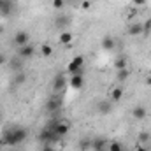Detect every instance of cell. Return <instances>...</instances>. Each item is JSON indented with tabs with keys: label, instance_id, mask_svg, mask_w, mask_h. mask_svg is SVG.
Segmentation results:
<instances>
[{
	"label": "cell",
	"instance_id": "cell-1",
	"mask_svg": "<svg viewBox=\"0 0 151 151\" xmlns=\"http://www.w3.org/2000/svg\"><path fill=\"white\" fill-rule=\"evenodd\" d=\"M27 137H28V132H27V128H23V127H14V128H9V130H4V134H2L4 146H16V144H21V142H25Z\"/></svg>",
	"mask_w": 151,
	"mask_h": 151
},
{
	"label": "cell",
	"instance_id": "cell-2",
	"mask_svg": "<svg viewBox=\"0 0 151 151\" xmlns=\"http://www.w3.org/2000/svg\"><path fill=\"white\" fill-rule=\"evenodd\" d=\"M51 128H53V132L58 135V137H65L69 132H70V125L67 123V121H63V119H58V121H53L51 125H49Z\"/></svg>",
	"mask_w": 151,
	"mask_h": 151
},
{
	"label": "cell",
	"instance_id": "cell-3",
	"mask_svg": "<svg viewBox=\"0 0 151 151\" xmlns=\"http://www.w3.org/2000/svg\"><path fill=\"white\" fill-rule=\"evenodd\" d=\"M56 139H60V137L53 132V128H51V127H46V128L39 134V141H40L42 144H53Z\"/></svg>",
	"mask_w": 151,
	"mask_h": 151
},
{
	"label": "cell",
	"instance_id": "cell-4",
	"mask_svg": "<svg viewBox=\"0 0 151 151\" xmlns=\"http://www.w3.org/2000/svg\"><path fill=\"white\" fill-rule=\"evenodd\" d=\"M83 65H84V58H83L81 55H77V56H74V58L69 62V65H67V72L72 76V74H76V72H79V70L83 69Z\"/></svg>",
	"mask_w": 151,
	"mask_h": 151
},
{
	"label": "cell",
	"instance_id": "cell-5",
	"mask_svg": "<svg viewBox=\"0 0 151 151\" xmlns=\"http://www.w3.org/2000/svg\"><path fill=\"white\" fill-rule=\"evenodd\" d=\"M34 53H35V47H34L32 44H27V46L18 47V56H19L21 60H27V58L34 56Z\"/></svg>",
	"mask_w": 151,
	"mask_h": 151
},
{
	"label": "cell",
	"instance_id": "cell-6",
	"mask_svg": "<svg viewBox=\"0 0 151 151\" xmlns=\"http://www.w3.org/2000/svg\"><path fill=\"white\" fill-rule=\"evenodd\" d=\"M28 34H27V32H25V30H18V32H16V34H14V39H12V40H14V44H16V46H18V47H21V46H27V44H28Z\"/></svg>",
	"mask_w": 151,
	"mask_h": 151
},
{
	"label": "cell",
	"instance_id": "cell-7",
	"mask_svg": "<svg viewBox=\"0 0 151 151\" xmlns=\"http://www.w3.org/2000/svg\"><path fill=\"white\" fill-rule=\"evenodd\" d=\"M65 84H67V81H65V76L62 74V72L55 76V81H53V90H55L56 93L63 91V90H65Z\"/></svg>",
	"mask_w": 151,
	"mask_h": 151
},
{
	"label": "cell",
	"instance_id": "cell-8",
	"mask_svg": "<svg viewBox=\"0 0 151 151\" xmlns=\"http://www.w3.org/2000/svg\"><path fill=\"white\" fill-rule=\"evenodd\" d=\"M60 109H62V99L55 97V99L47 100V104H46V111H47V113H56V111H60Z\"/></svg>",
	"mask_w": 151,
	"mask_h": 151
},
{
	"label": "cell",
	"instance_id": "cell-9",
	"mask_svg": "<svg viewBox=\"0 0 151 151\" xmlns=\"http://www.w3.org/2000/svg\"><path fill=\"white\" fill-rule=\"evenodd\" d=\"M83 84H84V79H83V74H72L70 76V86L74 88V90H81L83 88Z\"/></svg>",
	"mask_w": 151,
	"mask_h": 151
},
{
	"label": "cell",
	"instance_id": "cell-10",
	"mask_svg": "<svg viewBox=\"0 0 151 151\" xmlns=\"http://www.w3.org/2000/svg\"><path fill=\"white\" fill-rule=\"evenodd\" d=\"M146 114H148V111H146V107H142V106H135V107L132 109V118H134V119H137V121L144 119V118H146Z\"/></svg>",
	"mask_w": 151,
	"mask_h": 151
},
{
	"label": "cell",
	"instance_id": "cell-11",
	"mask_svg": "<svg viewBox=\"0 0 151 151\" xmlns=\"http://www.w3.org/2000/svg\"><path fill=\"white\" fill-rule=\"evenodd\" d=\"M127 32L132 37H139V35H142V25L141 23H132V25H128Z\"/></svg>",
	"mask_w": 151,
	"mask_h": 151
},
{
	"label": "cell",
	"instance_id": "cell-12",
	"mask_svg": "<svg viewBox=\"0 0 151 151\" xmlns=\"http://www.w3.org/2000/svg\"><path fill=\"white\" fill-rule=\"evenodd\" d=\"M72 40H74V35L70 34V32H62L60 35H58V42L62 44V46H70L72 44Z\"/></svg>",
	"mask_w": 151,
	"mask_h": 151
},
{
	"label": "cell",
	"instance_id": "cell-13",
	"mask_svg": "<svg viewBox=\"0 0 151 151\" xmlns=\"http://www.w3.org/2000/svg\"><path fill=\"white\" fill-rule=\"evenodd\" d=\"M106 139H102V137H97V139H91V150L93 151H104L106 148Z\"/></svg>",
	"mask_w": 151,
	"mask_h": 151
},
{
	"label": "cell",
	"instance_id": "cell-14",
	"mask_svg": "<svg viewBox=\"0 0 151 151\" xmlns=\"http://www.w3.org/2000/svg\"><path fill=\"white\" fill-rule=\"evenodd\" d=\"M113 111V104L109 102V100H102V102H99V113L100 114H109Z\"/></svg>",
	"mask_w": 151,
	"mask_h": 151
},
{
	"label": "cell",
	"instance_id": "cell-15",
	"mask_svg": "<svg viewBox=\"0 0 151 151\" xmlns=\"http://www.w3.org/2000/svg\"><path fill=\"white\" fill-rule=\"evenodd\" d=\"M102 47L106 49V51H111L116 47V40L113 37H109V35H106V37L102 39Z\"/></svg>",
	"mask_w": 151,
	"mask_h": 151
},
{
	"label": "cell",
	"instance_id": "cell-16",
	"mask_svg": "<svg viewBox=\"0 0 151 151\" xmlns=\"http://www.w3.org/2000/svg\"><path fill=\"white\" fill-rule=\"evenodd\" d=\"M121 99H123V88H121V86L113 88V91H111V100H113V102H119Z\"/></svg>",
	"mask_w": 151,
	"mask_h": 151
},
{
	"label": "cell",
	"instance_id": "cell-17",
	"mask_svg": "<svg viewBox=\"0 0 151 151\" xmlns=\"http://www.w3.org/2000/svg\"><path fill=\"white\" fill-rule=\"evenodd\" d=\"M9 65H11V69H12L14 72H19V70H21V67H23V62H21V58L18 56V58H12Z\"/></svg>",
	"mask_w": 151,
	"mask_h": 151
},
{
	"label": "cell",
	"instance_id": "cell-18",
	"mask_svg": "<svg viewBox=\"0 0 151 151\" xmlns=\"http://www.w3.org/2000/svg\"><path fill=\"white\" fill-rule=\"evenodd\" d=\"M79 150H81V151L91 150V139H88V137L81 139V141H79Z\"/></svg>",
	"mask_w": 151,
	"mask_h": 151
},
{
	"label": "cell",
	"instance_id": "cell-19",
	"mask_svg": "<svg viewBox=\"0 0 151 151\" xmlns=\"http://www.w3.org/2000/svg\"><path fill=\"white\" fill-rule=\"evenodd\" d=\"M39 49H40V55L42 56H51L53 55V46L51 44H42Z\"/></svg>",
	"mask_w": 151,
	"mask_h": 151
},
{
	"label": "cell",
	"instance_id": "cell-20",
	"mask_svg": "<svg viewBox=\"0 0 151 151\" xmlns=\"http://www.w3.org/2000/svg\"><path fill=\"white\" fill-rule=\"evenodd\" d=\"M128 76H130V70H128V69H121V70H118L116 79H118L119 83H123V81H127V79H128Z\"/></svg>",
	"mask_w": 151,
	"mask_h": 151
},
{
	"label": "cell",
	"instance_id": "cell-21",
	"mask_svg": "<svg viewBox=\"0 0 151 151\" xmlns=\"http://www.w3.org/2000/svg\"><path fill=\"white\" fill-rule=\"evenodd\" d=\"M114 69H116V70H121V69H127V58H123V56H119V58H116V62H114Z\"/></svg>",
	"mask_w": 151,
	"mask_h": 151
},
{
	"label": "cell",
	"instance_id": "cell-22",
	"mask_svg": "<svg viewBox=\"0 0 151 151\" xmlns=\"http://www.w3.org/2000/svg\"><path fill=\"white\" fill-rule=\"evenodd\" d=\"M25 81H27V74L23 70H19V72L14 74V84H23Z\"/></svg>",
	"mask_w": 151,
	"mask_h": 151
},
{
	"label": "cell",
	"instance_id": "cell-23",
	"mask_svg": "<svg viewBox=\"0 0 151 151\" xmlns=\"http://www.w3.org/2000/svg\"><path fill=\"white\" fill-rule=\"evenodd\" d=\"M150 139H151L150 132H141V134H139V144H148Z\"/></svg>",
	"mask_w": 151,
	"mask_h": 151
},
{
	"label": "cell",
	"instance_id": "cell-24",
	"mask_svg": "<svg viewBox=\"0 0 151 151\" xmlns=\"http://www.w3.org/2000/svg\"><path fill=\"white\" fill-rule=\"evenodd\" d=\"M107 150H109V151H123V146H121V142H118V141H113V142L107 146Z\"/></svg>",
	"mask_w": 151,
	"mask_h": 151
},
{
	"label": "cell",
	"instance_id": "cell-25",
	"mask_svg": "<svg viewBox=\"0 0 151 151\" xmlns=\"http://www.w3.org/2000/svg\"><path fill=\"white\" fill-rule=\"evenodd\" d=\"M150 34H151V19H148L142 25V35H150Z\"/></svg>",
	"mask_w": 151,
	"mask_h": 151
},
{
	"label": "cell",
	"instance_id": "cell-26",
	"mask_svg": "<svg viewBox=\"0 0 151 151\" xmlns=\"http://www.w3.org/2000/svg\"><path fill=\"white\" fill-rule=\"evenodd\" d=\"M63 5H65V0H53V7L55 9H63Z\"/></svg>",
	"mask_w": 151,
	"mask_h": 151
},
{
	"label": "cell",
	"instance_id": "cell-27",
	"mask_svg": "<svg viewBox=\"0 0 151 151\" xmlns=\"http://www.w3.org/2000/svg\"><path fill=\"white\" fill-rule=\"evenodd\" d=\"M90 7H91V2H90V0H83V2H81V9H84V11H88Z\"/></svg>",
	"mask_w": 151,
	"mask_h": 151
},
{
	"label": "cell",
	"instance_id": "cell-28",
	"mask_svg": "<svg viewBox=\"0 0 151 151\" xmlns=\"http://www.w3.org/2000/svg\"><path fill=\"white\" fill-rule=\"evenodd\" d=\"M132 5H135V7H142V5H146V0H132Z\"/></svg>",
	"mask_w": 151,
	"mask_h": 151
},
{
	"label": "cell",
	"instance_id": "cell-29",
	"mask_svg": "<svg viewBox=\"0 0 151 151\" xmlns=\"http://www.w3.org/2000/svg\"><path fill=\"white\" fill-rule=\"evenodd\" d=\"M40 151H56V150H55L53 144H42V150Z\"/></svg>",
	"mask_w": 151,
	"mask_h": 151
},
{
	"label": "cell",
	"instance_id": "cell-30",
	"mask_svg": "<svg viewBox=\"0 0 151 151\" xmlns=\"http://www.w3.org/2000/svg\"><path fill=\"white\" fill-rule=\"evenodd\" d=\"M7 62H9V60H7V56H5L4 53H0V67H2L4 63H7Z\"/></svg>",
	"mask_w": 151,
	"mask_h": 151
},
{
	"label": "cell",
	"instance_id": "cell-31",
	"mask_svg": "<svg viewBox=\"0 0 151 151\" xmlns=\"http://www.w3.org/2000/svg\"><path fill=\"white\" fill-rule=\"evenodd\" d=\"M134 151H148V148H146L144 144H137V146H135V150H134Z\"/></svg>",
	"mask_w": 151,
	"mask_h": 151
},
{
	"label": "cell",
	"instance_id": "cell-32",
	"mask_svg": "<svg viewBox=\"0 0 151 151\" xmlns=\"http://www.w3.org/2000/svg\"><path fill=\"white\" fill-rule=\"evenodd\" d=\"M135 16V9H128L127 11V18H134Z\"/></svg>",
	"mask_w": 151,
	"mask_h": 151
},
{
	"label": "cell",
	"instance_id": "cell-33",
	"mask_svg": "<svg viewBox=\"0 0 151 151\" xmlns=\"http://www.w3.org/2000/svg\"><path fill=\"white\" fill-rule=\"evenodd\" d=\"M4 32H5V27H4V25H0V35H2Z\"/></svg>",
	"mask_w": 151,
	"mask_h": 151
},
{
	"label": "cell",
	"instance_id": "cell-34",
	"mask_svg": "<svg viewBox=\"0 0 151 151\" xmlns=\"http://www.w3.org/2000/svg\"><path fill=\"white\" fill-rule=\"evenodd\" d=\"M5 2H7V0H0V9H2V7L5 5Z\"/></svg>",
	"mask_w": 151,
	"mask_h": 151
},
{
	"label": "cell",
	"instance_id": "cell-35",
	"mask_svg": "<svg viewBox=\"0 0 151 151\" xmlns=\"http://www.w3.org/2000/svg\"><path fill=\"white\" fill-rule=\"evenodd\" d=\"M2 146H4V141H2V137H0V148H2Z\"/></svg>",
	"mask_w": 151,
	"mask_h": 151
},
{
	"label": "cell",
	"instance_id": "cell-36",
	"mask_svg": "<svg viewBox=\"0 0 151 151\" xmlns=\"http://www.w3.org/2000/svg\"><path fill=\"white\" fill-rule=\"evenodd\" d=\"M90 2H91V4H93V2H95V0H90Z\"/></svg>",
	"mask_w": 151,
	"mask_h": 151
},
{
	"label": "cell",
	"instance_id": "cell-37",
	"mask_svg": "<svg viewBox=\"0 0 151 151\" xmlns=\"http://www.w3.org/2000/svg\"><path fill=\"white\" fill-rule=\"evenodd\" d=\"M104 151H106V150H104ZM107 151H109V150H107Z\"/></svg>",
	"mask_w": 151,
	"mask_h": 151
},
{
	"label": "cell",
	"instance_id": "cell-38",
	"mask_svg": "<svg viewBox=\"0 0 151 151\" xmlns=\"http://www.w3.org/2000/svg\"><path fill=\"white\" fill-rule=\"evenodd\" d=\"M123 151H125V150H123Z\"/></svg>",
	"mask_w": 151,
	"mask_h": 151
}]
</instances>
